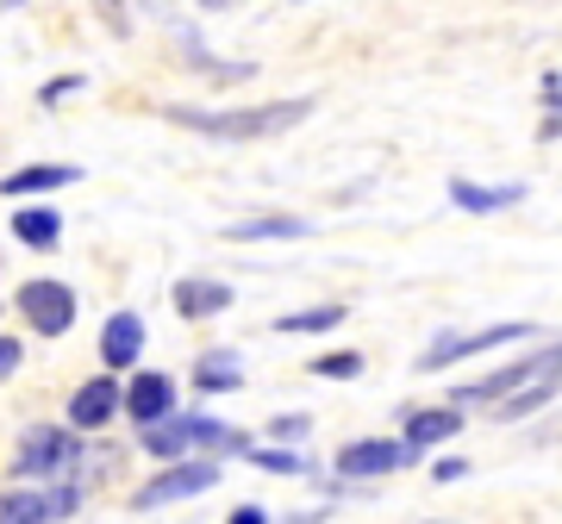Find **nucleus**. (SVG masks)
<instances>
[{"label":"nucleus","instance_id":"1","mask_svg":"<svg viewBox=\"0 0 562 524\" xmlns=\"http://www.w3.org/2000/svg\"><path fill=\"white\" fill-rule=\"evenodd\" d=\"M313 113V101H262V106H162V119L188 125L201 138H220V144H262V138H281Z\"/></svg>","mask_w":562,"mask_h":524},{"label":"nucleus","instance_id":"2","mask_svg":"<svg viewBox=\"0 0 562 524\" xmlns=\"http://www.w3.org/2000/svg\"><path fill=\"white\" fill-rule=\"evenodd\" d=\"M81 463V437L69 424H32L13 449V481H63Z\"/></svg>","mask_w":562,"mask_h":524},{"label":"nucleus","instance_id":"3","mask_svg":"<svg viewBox=\"0 0 562 524\" xmlns=\"http://www.w3.org/2000/svg\"><path fill=\"white\" fill-rule=\"evenodd\" d=\"M225 468L213 463V456H201V463H169L162 475H150V481L132 493V512H157V505H176V500H194V493H206V487H220Z\"/></svg>","mask_w":562,"mask_h":524},{"label":"nucleus","instance_id":"4","mask_svg":"<svg viewBox=\"0 0 562 524\" xmlns=\"http://www.w3.org/2000/svg\"><path fill=\"white\" fill-rule=\"evenodd\" d=\"M81 500L76 481H50V487H7L0 493V524H50V519H69Z\"/></svg>","mask_w":562,"mask_h":524},{"label":"nucleus","instance_id":"5","mask_svg":"<svg viewBox=\"0 0 562 524\" xmlns=\"http://www.w3.org/2000/svg\"><path fill=\"white\" fill-rule=\"evenodd\" d=\"M13 306L25 312V324L38 331V338H63L69 324H76V287L69 282H25L13 294Z\"/></svg>","mask_w":562,"mask_h":524},{"label":"nucleus","instance_id":"6","mask_svg":"<svg viewBox=\"0 0 562 524\" xmlns=\"http://www.w3.org/2000/svg\"><path fill=\"white\" fill-rule=\"evenodd\" d=\"M419 463V449L394 444V437H350L338 449V475L344 481H375V475H394V468Z\"/></svg>","mask_w":562,"mask_h":524},{"label":"nucleus","instance_id":"7","mask_svg":"<svg viewBox=\"0 0 562 524\" xmlns=\"http://www.w3.org/2000/svg\"><path fill=\"white\" fill-rule=\"evenodd\" d=\"M513 338H531V324H482V331H469V338H450V331H443L413 368H419V375H438V368L462 363V356H482V350H501V343H513Z\"/></svg>","mask_w":562,"mask_h":524},{"label":"nucleus","instance_id":"8","mask_svg":"<svg viewBox=\"0 0 562 524\" xmlns=\"http://www.w3.org/2000/svg\"><path fill=\"white\" fill-rule=\"evenodd\" d=\"M538 375H557V343L538 350V356H525V363H506V368H494V375H482V381L457 387V406H469V400H494L501 406L506 394H519V387L538 381Z\"/></svg>","mask_w":562,"mask_h":524},{"label":"nucleus","instance_id":"9","mask_svg":"<svg viewBox=\"0 0 562 524\" xmlns=\"http://www.w3.org/2000/svg\"><path fill=\"white\" fill-rule=\"evenodd\" d=\"M120 412L138 431H150V424H162L169 412H176V381L169 375H157V368H144V375H132V381L120 387Z\"/></svg>","mask_w":562,"mask_h":524},{"label":"nucleus","instance_id":"10","mask_svg":"<svg viewBox=\"0 0 562 524\" xmlns=\"http://www.w3.org/2000/svg\"><path fill=\"white\" fill-rule=\"evenodd\" d=\"M120 419V381L113 375H94V381H81L76 394H69V431H101V424Z\"/></svg>","mask_w":562,"mask_h":524},{"label":"nucleus","instance_id":"11","mask_svg":"<svg viewBox=\"0 0 562 524\" xmlns=\"http://www.w3.org/2000/svg\"><path fill=\"white\" fill-rule=\"evenodd\" d=\"M144 356V319L138 312H113L101 331V375H120Z\"/></svg>","mask_w":562,"mask_h":524},{"label":"nucleus","instance_id":"12","mask_svg":"<svg viewBox=\"0 0 562 524\" xmlns=\"http://www.w3.org/2000/svg\"><path fill=\"white\" fill-rule=\"evenodd\" d=\"M81 182V169L76 162H32V169H13L7 182H0V194L7 201H25V194H57V187Z\"/></svg>","mask_w":562,"mask_h":524},{"label":"nucleus","instance_id":"13","mask_svg":"<svg viewBox=\"0 0 562 524\" xmlns=\"http://www.w3.org/2000/svg\"><path fill=\"white\" fill-rule=\"evenodd\" d=\"M313 225L301 213H262V219H232L225 225V238L232 243H269V238H306Z\"/></svg>","mask_w":562,"mask_h":524},{"label":"nucleus","instance_id":"14","mask_svg":"<svg viewBox=\"0 0 562 524\" xmlns=\"http://www.w3.org/2000/svg\"><path fill=\"white\" fill-rule=\"evenodd\" d=\"M462 431V412H450V406H425V412H406V449H431L443 444V437H457Z\"/></svg>","mask_w":562,"mask_h":524},{"label":"nucleus","instance_id":"15","mask_svg":"<svg viewBox=\"0 0 562 524\" xmlns=\"http://www.w3.org/2000/svg\"><path fill=\"white\" fill-rule=\"evenodd\" d=\"M225 306H232V287L225 282H201V275L176 282V312L181 319H213V312H225Z\"/></svg>","mask_w":562,"mask_h":524},{"label":"nucleus","instance_id":"16","mask_svg":"<svg viewBox=\"0 0 562 524\" xmlns=\"http://www.w3.org/2000/svg\"><path fill=\"white\" fill-rule=\"evenodd\" d=\"M144 449L157 456V463H176L181 449H194V412H169L162 424H150V431H138Z\"/></svg>","mask_w":562,"mask_h":524},{"label":"nucleus","instance_id":"17","mask_svg":"<svg viewBox=\"0 0 562 524\" xmlns=\"http://www.w3.org/2000/svg\"><path fill=\"white\" fill-rule=\"evenodd\" d=\"M13 238L32 243V250H57L63 219L50 213V206H20V213H13Z\"/></svg>","mask_w":562,"mask_h":524},{"label":"nucleus","instance_id":"18","mask_svg":"<svg viewBox=\"0 0 562 524\" xmlns=\"http://www.w3.org/2000/svg\"><path fill=\"white\" fill-rule=\"evenodd\" d=\"M194 387H201V394H238L244 387L238 356H232V350H206L201 368H194Z\"/></svg>","mask_w":562,"mask_h":524},{"label":"nucleus","instance_id":"19","mask_svg":"<svg viewBox=\"0 0 562 524\" xmlns=\"http://www.w3.org/2000/svg\"><path fill=\"white\" fill-rule=\"evenodd\" d=\"M450 201L462 206V213H501V206H519L525 187H475V182H450Z\"/></svg>","mask_w":562,"mask_h":524},{"label":"nucleus","instance_id":"20","mask_svg":"<svg viewBox=\"0 0 562 524\" xmlns=\"http://www.w3.org/2000/svg\"><path fill=\"white\" fill-rule=\"evenodd\" d=\"M557 400V375H538V381H525L519 394H506L501 406H494V419H531V412H543V406Z\"/></svg>","mask_w":562,"mask_h":524},{"label":"nucleus","instance_id":"21","mask_svg":"<svg viewBox=\"0 0 562 524\" xmlns=\"http://www.w3.org/2000/svg\"><path fill=\"white\" fill-rule=\"evenodd\" d=\"M331 324H344V306H313V312H288V319H276V331H331Z\"/></svg>","mask_w":562,"mask_h":524},{"label":"nucleus","instance_id":"22","mask_svg":"<svg viewBox=\"0 0 562 524\" xmlns=\"http://www.w3.org/2000/svg\"><path fill=\"white\" fill-rule=\"evenodd\" d=\"M313 375H319V381H357L362 356H357V350H331V356H319V363H313Z\"/></svg>","mask_w":562,"mask_h":524},{"label":"nucleus","instance_id":"23","mask_svg":"<svg viewBox=\"0 0 562 524\" xmlns=\"http://www.w3.org/2000/svg\"><path fill=\"white\" fill-rule=\"evenodd\" d=\"M250 463L269 468V475H313V463L294 456V449H257V444H250Z\"/></svg>","mask_w":562,"mask_h":524},{"label":"nucleus","instance_id":"24","mask_svg":"<svg viewBox=\"0 0 562 524\" xmlns=\"http://www.w3.org/2000/svg\"><path fill=\"white\" fill-rule=\"evenodd\" d=\"M306 431H313V419H306V412H281V419H276V444H301Z\"/></svg>","mask_w":562,"mask_h":524},{"label":"nucleus","instance_id":"25","mask_svg":"<svg viewBox=\"0 0 562 524\" xmlns=\"http://www.w3.org/2000/svg\"><path fill=\"white\" fill-rule=\"evenodd\" d=\"M20 363H25V343L20 338H0V381H7V375H20Z\"/></svg>","mask_w":562,"mask_h":524},{"label":"nucleus","instance_id":"26","mask_svg":"<svg viewBox=\"0 0 562 524\" xmlns=\"http://www.w3.org/2000/svg\"><path fill=\"white\" fill-rule=\"evenodd\" d=\"M76 88H81V76H63V81H44V88H38V101H44V106H50V101H63V94H76Z\"/></svg>","mask_w":562,"mask_h":524},{"label":"nucleus","instance_id":"27","mask_svg":"<svg viewBox=\"0 0 562 524\" xmlns=\"http://www.w3.org/2000/svg\"><path fill=\"white\" fill-rule=\"evenodd\" d=\"M225 524H269V512H262V505H238Z\"/></svg>","mask_w":562,"mask_h":524},{"label":"nucleus","instance_id":"28","mask_svg":"<svg viewBox=\"0 0 562 524\" xmlns=\"http://www.w3.org/2000/svg\"><path fill=\"white\" fill-rule=\"evenodd\" d=\"M431 475H438V481H462V475H469V463H457V456H450V463H438Z\"/></svg>","mask_w":562,"mask_h":524}]
</instances>
